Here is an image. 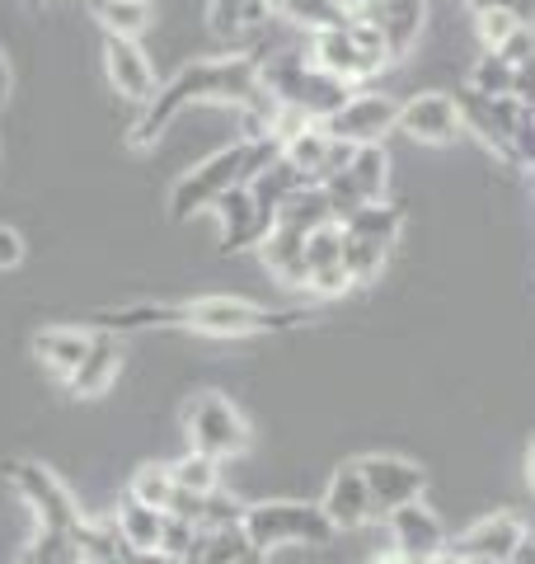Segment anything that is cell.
<instances>
[{
	"mask_svg": "<svg viewBox=\"0 0 535 564\" xmlns=\"http://www.w3.org/2000/svg\"><path fill=\"white\" fill-rule=\"evenodd\" d=\"M319 508H325V518L334 522V532H357V527H367L371 518H376V503H371V489L362 480V466H357V462L338 466L329 475Z\"/></svg>",
	"mask_w": 535,
	"mask_h": 564,
	"instance_id": "ac0fdd59",
	"label": "cell"
},
{
	"mask_svg": "<svg viewBox=\"0 0 535 564\" xmlns=\"http://www.w3.org/2000/svg\"><path fill=\"white\" fill-rule=\"evenodd\" d=\"M507 141H512L516 170H531V165H535V104H522V113H516Z\"/></svg>",
	"mask_w": 535,
	"mask_h": 564,
	"instance_id": "d6a6232c",
	"label": "cell"
},
{
	"mask_svg": "<svg viewBox=\"0 0 535 564\" xmlns=\"http://www.w3.org/2000/svg\"><path fill=\"white\" fill-rule=\"evenodd\" d=\"M329 221H334V207H329L325 184H306V188H296L292 198L277 207L273 226H292V231L310 236V231H319V226H329Z\"/></svg>",
	"mask_w": 535,
	"mask_h": 564,
	"instance_id": "d4e9b609",
	"label": "cell"
},
{
	"mask_svg": "<svg viewBox=\"0 0 535 564\" xmlns=\"http://www.w3.org/2000/svg\"><path fill=\"white\" fill-rule=\"evenodd\" d=\"M306 57L325 70V76L343 80L348 90H362V85H371L390 66V52L381 43V33L371 29L367 20H357V14L348 24H338V29L310 33V39H306Z\"/></svg>",
	"mask_w": 535,
	"mask_h": 564,
	"instance_id": "277c9868",
	"label": "cell"
},
{
	"mask_svg": "<svg viewBox=\"0 0 535 564\" xmlns=\"http://www.w3.org/2000/svg\"><path fill=\"white\" fill-rule=\"evenodd\" d=\"M20 564H80V551L70 536H57V532H39L33 545H24Z\"/></svg>",
	"mask_w": 535,
	"mask_h": 564,
	"instance_id": "1f68e13d",
	"label": "cell"
},
{
	"mask_svg": "<svg viewBox=\"0 0 535 564\" xmlns=\"http://www.w3.org/2000/svg\"><path fill=\"white\" fill-rule=\"evenodd\" d=\"M118 367H122L118 334H95V339H89L85 362L76 367V377L66 381V391L76 395V400H95V395H103L118 381Z\"/></svg>",
	"mask_w": 535,
	"mask_h": 564,
	"instance_id": "ffe728a7",
	"label": "cell"
},
{
	"mask_svg": "<svg viewBox=\"0 0 535 564\" xmlns=\"http://www.w3.org/2000/svg\"><path fill=\"white\" fill-rule=\"evenodd\" d=\"M259 85L277 99V109H292L306 122H329L348 104V85L325 76L306 47H282L277 57H259Z\"/></svg>",
	"mask_w": 535,
	"mask_h": 564,
	"instance_id": "3957f363",
	"label": "cell"
},
{
	"mask_svg": "<svg viewBox=\"0 0 535 564\" xmlns=\"http://www.w3.org/2000/svg\"><path fill=\"white\" fill-rule=\"evenodd\" d=\"M306 184H310L306 174H301V170L287 161V155H277V161H268V165L254 174V180H249V193H254V198H259L268 212H277L296 188H306Z\"/></svg>",
	"mask_w": 535,
	"mask_h": 564,
	"instance_id": "4316f807",
	"label": "cell"
},
{
	"mask_svg": "<svg viewBox=\"0 0 535 564\" xmlns=\"http://www.w3.org/2000/svg\"><path fill=\"white\" fill-rule=\"evenodd\" d=\"M184 306V329L203 334V339H249V334H282L310 321L306 311H268L244 296H193Z\"/></svg>",
	"mask_w": 535,
	"mask_h": 564,
	"instance_id": "8992f818",
	"label": "cell"
},
{
	"mask_svg": "<svg viewBox=\"0 0 535 564\" xmlns=\"http://www.w3.org/2000/svg\"><path fill=\"white\" fill-rule=\"evenodd\" d=\"M184 433H188V452H203L211 462H236L249 447V423L240 404L226 400L221 391H203L184 404Z\"/></svg>",
	"mask_w": 535,
	"mask_h": 564,
	"instance_id": "52a82bcc",
	"label": "cell"
},
{
	"mask_svg": "<svg viewBox=\"0 0 535 564\" xmlns=\"http://www.w3.org/2000/svg\"><path fill=\"white\" fill-rule=\"evenodd\" d=\"M357 466H362V480L371 489V503H376V518L423 499V489H427V470L418 462H408V456L371 452V456H357Z\"/></svg>",
	"mask_w": 535,
	"mask_h": 564,
	"instance_id": "7c38bea8",
	"label": "cell"
},
{
	"mask_svg": "<svg viewBox=\"0 0 535 564\" xmlns=\"http://www.w3.org/2000/svg\"><path fill=\"white\" fill-rule=\"evenodd\" d=\"M277 14L263 0H207V29L211 39L226 43L240 57H263L268 52V29Z\"/></svg>",
	"mask_w": 535,
	"mask_h": 564,
	"instance_id": "30bf717a",
	"label": "cell"
},
{
	"mask_svg": "<svg viewBox=\"0 0 535 564\" xmlns=\"http://www.w3.org/2000/svg\"><path fill=\"white\" fill-rule=\"evenodd\" d=\"M282 155V141L277 137H263V141H230L226 151L207 155V161H198L193 170H184L170 188V217L174 221H188L198 217V212H211L221 203V193L249 184L254 174L277 161Z\"/></svg>",
	"mask_w": 535,
	"mask_h": 564,
	"instance_id": "7a4b0ae2",
	"label": "cell"
},
{
	"mask_svg": "<svg viewBox=\"0 0 535 564\" xmlns=\"http://www.w3.org/2000/svg\"><path fill=\"white\" fill-rule=\"evenodd\" d=\"M385 522H390V536H395V551L414 555L418 564L446 555V545H451V536H446V522L437 518V508H427L423 499L395 508V513H385Z\"/></svg>",
	"mask_w": 535,
	"mask_h": 564,
	"instance_id": "d6986e66",
	"label": "cell"
},
{
	"mask_svg": "<svg viewBox=\"0 0 535 564\" xmlns=\"http://www.w3.org/2000/svg\"><path fill=\"white\" fill-rule=\"evenodd\" d=\"M526 480H531V489H535V447H531V456H526Z\"/></svg>",
	"mask_w": 535,
	"mask_h": 564,
	"instance_id": "ab89813d",
	"label": "cell"
},
{
	"mask_svg": "<svg viewBox=\"0 0 535 564\" xmlns=\"http://www.w3.org/2000/svg\"><path fill=\"white\" fill-rule=\"evenodd\" d=\"M211 212H217L221 245H226L230 254H236V250H259L263 236L273 231V221H277V212H268V207L254 198V193H249V184L221 193V203L211 207Z\"/></svg>",
	"mask_w": 535,
	"mask_h": 564,
	"instance_id": "9a60e30c",
	"label": "cell"
},
{
	"mask_svg": "<svg viewBox=\"0 0 535 564\" xmlns=\"http://www.w3.org/2000/svg\"><path fill=\"white\" fill-rule=\"evenodd\" d=\"M522 541H526V527L516 513H484L446 545V555L460 564H507Z\"/></svg>",
	"mask_w": 535,
	"mask_h": 564,
	"instance_id": "4fadbf2b",
	"label": "cell"
},
{
	"mask_svg": "<svg viewBox=\"0 0 535 564\" xmlns=\"http://www.w3.org/2000/svg\"><path fill=\"white\" fill-rule=\"evenodd\" d=\"M24 263V236L14 231V226L0 221V273L6 269H20Z\"/></svg>",
	"mask_w": 535,
	"mask_h": 564,
	"instance_id": "d590c367",
	"label": "cell"
},
{
	"mask_svg": "<svg viewBox=\"0 0 535 564\" xmlns=\"http://www.w3.org/2000/svg\"><path fill=\"white\" fill-rule=\"evenodd\" d=\"M89 14L109 39H137L155 29V6L151 0H89Z\"/></svg>",
	"mask_w": 535,
	"mask_h": 564,
	"instance_id": "603a6c76",
	"label": "cell"
},
{
	"mask_svg": "<svg viewBox=\"0 0 535 564\" xmlns=\"http://www.w3.org/2000/svg\"><path fill=\"white\" fill-rule=\"evenodd\" d=\"M89 339H95L89 329H76V325H52V329H43L39 339H33V352H39V362H43L57 381H70V377H76V367L85 362Z\"/></svg>",
	"mask_w": 535,
	"mask_h": 564,
	"instance_id": "44dd1931",
	"label": "cell"
},
{
	"mask_svg": "<svg viewBox=\"0 0 535 564\" xmlns=\"http://www.w3.org/2000/svg\"><path fill=\"white\" fill-rule=\"evenodd\" d=\"M512 80H516V66L503 57V52H484V57L470 66V90L474 95L503 99V95H512Z\"/></svg>",
	"mask_w": 535,
	"mask_h": 564,
	"instance_id": "4dcf8cb0",
	"label": "cell"
},
{
	"mask_svg": "<svg viewBox=\"0 0 535 564\" xmlns=\"http://www.w3.org/2000/svg\"><path fill=\"white\" fill-rule=\"evenodd\" d=\"M367 564H418L414 555H404V551H395V545H390V551H381V555H371Z\"/></svg>",
	"mask_w": 535,
	"mask_h": 564,
	"instance_id": "8d00e7d4",
	"label": "cell"
},
{
	"mask_svg": "<svg viewBox=\"0 0 535 564\" xmlns=\"http://www.w3.org/2000/svg\"><path fill=\"white\" fill-rule=\"evenodd\" d=\"M174 470L170 466H141L137 475H132V485H128V494L137 503H146V508H160V513H170V503H174Z\"/></svg>",
	"mask_w": 535,
	"mask_h": 564,
	"instance_id": "f546056e",
	"label": "cell"
},
{
	"mask_svg": "<svg viewBox=\"0 0 535 564\" xmlns=\"http://www.w3.org/2000/svg\"><path fill=\"white\" fill-rule=\"evenodd\" d=\"M6 99H10V62H6V52H0V109H6Z\"/></svg>",
	"mask_w": 535,
	"mask_h": 564,
	"instance_id": "74e56055",
	"label": "cell"
},
{
	"mask_svg": "<svg viewBox=\"0 0 535 564\" xmlns=\"http://www.w3.org/2000/svg\"><path fill=\"white\" fill-rule=\"evenodd\" d=\"M400 109H404V99L362 85V90L348 95V104L325 122V128H329V137L348 141V147H385V137L400 132Z\"/></svg>",
	"mask_w": 535,
	"mask_h": 564,
	"instance_id": "9c48e42d",
	"label": "cell"
},
{
	"mask_svg": "<svg viewBox=\"0 0 535 564\" xmlns=\"http://www.w3.org/2000/svg\"><path fill=\"white\" fill-rule=\"evenodd\" d=\"M259 259L282 288H306V236L292 226H273L259 245Z\"/></svg>",
	"mask_w": 535,
	"mask_h": 564,
	"instance_id": "7402d4cb",
	"label": "cell"
},
{
	"mask_svg": "<svg viewBox=\"0 0 535 564\" xmlns=\"http://www.w3.org/2000/svg\"><path fill=\"white\" fill-rule=\"evenodd\" d=\"M236 564H268V555H263V551H249V555H240Z\"/></svg>",
	"mask_w": 535,
	"mask_h": 564,
	"instance_id": "f35d334b",
	"label": "cell"
},
{
	"mask_svg": "<svg viewBox=\"0 0 535 564\" xmlns=\"http://www.w3.org/2000/svg\"><path fill=\"white\" fill-rule=\"evenodd\" d=\"M244 536L254 551L273 555L282 545H329L338 532L334 522L325 518L319 503H301V499H263V503H244Z\"/></svg>",
	"mask_w": 535,
	"mask_h": 564,
	"instance_id": "5b68a950",
	"label": "cell"
},
{
	"mask_svg": "<svg viewBox=\"0 0 535 564\" xmlns=\"http://www.w3.org/2000/svg\"><path fill=\"white\" fill-rule=\"evenodd\" d=\"M170 470H174V485H178V489L203 494V499L221 489V462H211V456H203V452H184Z\"/></svg>",
	"mask_w": 535,
	"mask_h": 564,
	"instance_id": "f1b7e54d",
	"label": "cell"
},
{
	"mask_svg": "<svg viewBox=\"0 0 535 564\" xmlns=\"http://www.w3.org/2000/svg\"><path fill=\"white\" fill-rule=\"evenodd\" d=\"M348 236H362V240H376V245H390L395 250V240L404 231V212L395 203H367V207H357L348 221H338Z\"/></svg>",
	"mask_w": 535,
	"mask_h": 564,
	"instance_id": "484cf974",
	"label": "cell"
},
{
	"mask_svg": "<svg viewBox=\"0 0 535 564\" xmlns=\"http://www.w3.org/2000/svg\"><path fill=\"white\" fill-rule=\"evenodd\" d=\"M6 480L14 485V494L33 508L39 518V532H57V536H76L85 513L70 499V489L39 462H6Z\"/></svg>",
	"mask_w": 535,
	"mask_h": 564,
	"instance_id": "ba28073f",
	"label": "cell"
},
{
	"mask_svg": "<svg viewBox=\"0 0 535 564\" xmlns=\"http://www.w3.org/2000/svg\"><path fill=\"white\" fill-rule=\"evenodd\" d=\"M522 24H526V20H516V14H507V10H489V14H479V20H474L484 52H498V47H503Z\"/></svg>",
	"mask_w": 535,
	"mask_h": 564,
	"instance_id": "836d02e7",
	"label": "cell"
},
{
	"mask_svg": "<svg viewBox=\"0 0 535 564\" xmlns=\"http://www.w3.org/2000/svg\"><path fill=\"white\" fill-rule=\"evenodd\" d=\"M400 132L408 141H418V147H451V141H460L466 122H460L456 95H446V90L408 95L400 109Z\"/></svg>",
	"mask_w": 535,
	"mask_h": 564,
	"instance_id": "5bb4252c",
	"label": "cell"
},
{
	"mask_svg": "<svg viewBox=\"0 0 535 564\" xmlns=\"http://www.w3.org/2000/svg\"><path fill=\"white\" fill-rule=\"evenodd\" d=\"M423 564H460V560H451V555H437V560H423Z\"/></svg>",
	"mask_w": 535,
	"mask_h": 564,
	"instance_id": "b9f144b4",
	"label": "cell"
},
{
	"mask_svg": "<svg viewBox=\"0 0 535 564\" xmlns=\"http://www.w3.org/2000/svg\"><path fill=\"white\" fill-rule=\"evenodd\" d=\"M103 76H109L113 90L132 104H146L160 90L155 62L146 57V47L137 39H109V33H103Z\"/></svg>",
	"mask_w": 535,
	"mask_h": 564,
	"instance_id": "2e32d148",
	"label": "cell"
},
{
	"mask_svg": "<svg viewBox=\"0 0 535 564\" xmlns=\"http://www.w3.org/2000/svg\"><path fill=\"white\" fill-rule=\"evenodd\" d=\"M466 6H470L474 14H489V10H507V14H516V20L535 24V0H466Z\"/></svg>",
	"mask_w": 535,
	"mask_h": 564,
	"instance_id": "e575fe53",
	"label": "cell"
},
{
	"mask_svg": "<svg viewBox=\"0 0 535 564\" xmlns=\"http://www.w3.org/2000/svg\"><path fill=\"white\" fill-rule=\"evenodd\" d=\"M348 10L357 14V20H367L371 29L381 33L390 62H404L408 52L423 43L427 0H348Z\"/></svg>",
	"mask_w": 535,
	"mask_h": 564,
	"instance_id": "8fae6325",
	"label": "cell"
},
{
	"mask_svg": "<svg viewBox=\"0 0 535 564\" xmlns=\"http://www.w3.org/2000/svg\"><path fill=\"white\" fill-rule=\"evenodd\" d=\"M352 288L343 263V226L329 221L306 236V292L310 296H343Z\"/></svg>",
	"mask_w": 535,
	"mask_h": 564,
	"instance_id": "e0dca14e",
	"label": "cell"
},
{
	"mask_svg": "<svg viewBox=\"0 0 535 564\" xmlns=\"http://www.w3.org/2000/svg\"><path fill=\"white\" fill-rule=\"evenodd\" d=\"M259 95H263V85H259V62L254 57L230 52V57L188 62V66H178L146 104H141L128 141L137 151H146L151 141H160V132H165L178 113L193 109V104H236V109H244V104H254Z\"/></svg>",
	"mask_w": 535,
	"mask_h": 564,
	"instance_id": "6da1fadb",
	"label": "cell"
},
{
	"mask_svg": "<svg viewBox=\"0 0 535 564\" xmlns=\"http://www.w3.org/2000/svg\"><path fill=\"white\" fill-rule=\"evenodd\" d=\"M263 6H268V10H273V14H282V10H287V6H292V0H263Z\"/></svg>",
	"mask_w": 535,
	"mask_h": 564,
	"instance_id": "60d3db41",
	"label": "cell"
},
{
	"mask_svg": "<svg viewBox=\"0 0 535 564\" xmlns=\"http://www.w3.org/2000/svg\"><path fill=\"white\" fill-rule=\"evenodd\" d=\"M109 518L132 551H160V536H165V513H160V508H146V503H137L132 494H122Z\"/></svg>",
	"mask_w": 535,
	"mask_h": 564,
	"instance_id": "cb8c5ba5",
	"label": "cell"
},
{
	"mask_svg": "<svg viewBox=\"0 0 535 564\" xmlns=\"http://www.w3.org/2000/svg\"><path fill=\"white\" fill-rule=\"evenodd\" d=\"M33 6H39V0H33Z\"/></svg>",
	"mask_w": 535,
	"mask_h": 564,
	"instance_id": "7bdbcfd3",
	"label": "cell"
},
{
	"mask_svg": "<svg viewBox=\"0 0 535 564\" xmlns=\"http://www.w3.org/2000/svg\"><path fill=\"white\" fill-rule=\"evenodd\" d=\"M390 259V245H376V240H362V236H348L343 231V263H348V278L352 288H362V282H376L381 269Z\"/></svg>",
	"mask_w": 535,
	"mask_h": 564,
	"instance_id": "83f0119b",
	"label": "cell"
}]
</instances>
